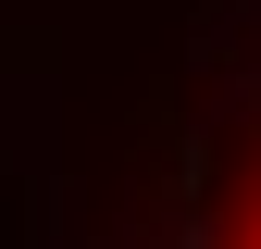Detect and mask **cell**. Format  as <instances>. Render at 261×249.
<instances>
[{"label": "cell", "instance_id": "1", "mask_svg": "<svg viewBox=\"0 0 261 249\" xmlns=\"http://www.w3.org/2000/svg\"><path fill=\"white\" fill-rule=\"evenodd\" d=\"M174 249H261V100L212 124V162L174 212Z\"/></svg>", "mask_w": 261, "mask_h": 249}]
</instances>
